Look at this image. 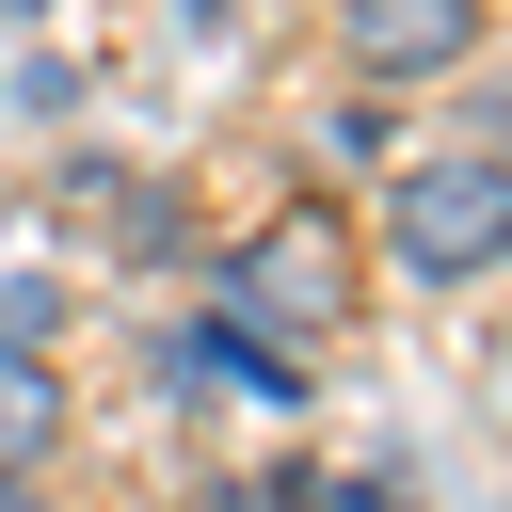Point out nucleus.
<instances>
[{"instance_id": "1", "label": "nucleus", "mask_w": 512, "mask_h": 512, "mask_svg": "<svg viewBox=\"0 0 512 512\" xmlns=\"http://www.w3.org/2000/svg\"><path fill=\"white\" fill-rule=\"evenodd\" d=\"M384 256H400L416 288H464V272H496V256H512V160H496V144H448V160H416V176H400V208H384Z\"/></svg>"}, {"instance_id": "2", "label": "nucleus", "mask_w": 512, "mask_h": 512, "mask_svg": "<svg viewBox=\"0 0 512 512\" xmlns=\"http://www.w3.org/2000/svg\"><path fill=\"white\" fill-rule=\"evenodd\" d=\"M336 32H352V80H368V96L464 80V64H480V0H352Z\"/></svg>"}, {"instance_id": "3", "label": "nucleus", "mask_w": 512, "mask_h": 512, "mask_svg": "<svg viewBox=\"0 0 512 512\" xmlns=\"http://www.w3.org/2000/svg\"><path fill=\"white\" fill-rule=\"evenodd\" d=\"M224 320H336V240L288 208L272 240H240L224 256Z\"/></svg>"}, {"instance_id": "4", "label": "nucleus", "mask_w": 512, "mask_h": 512, "mask_svg": "<svg viewBox=\"0 0 512 512\" xmlns=\"http://www.w3.org/2000/svg\"><path fill=\"white\" fill-rule=\"evenodd\" d=\"M160 368H224V384H256V400H304V368H288V352H272L256 320H192V336H176Z\"/></svg>"}, {"instance_id": "5", "label": "nucleus", "mask_w": 512, "mask_h": 512, "mask_svg": "<svg viewBox=\"0 0 512 512\" xmlns=\"http://www.w3.org/2000/svg\"><path fill=\"white\" fill-rule=\"evenodd\" d=\"M32 432H48V384H16V352H0V464H32Z\"/></svg>"}, {"instance_id": "6", "label": "nucleus", "mask_w": 512, "mask_h": 512, "mask_svg": "<svg viewBox=\"0 0 512 512\" xmlns=\"http://www.w3.org/2000/svg\"><path fill=\"white\" fill-rule=\"evenodd\" d=\"M320 512H416V496H400L384 464H352V480H320Z\"/></svg>"}, {"instance_id": "7", "label": "nucleus", "mask_w": 512, "mask_h": 512, "mask_svg": "<svg viewBox=\"0 0 512 512\" xmlns=\"http://www.w3.org/2000/svg\"><path fill=\"white\" fill-rule=\"evenodd\" d=\"M224 512H320V464H288V480H240Z\"/></svg>"}, {"instance_id": "8", "label": "nucleus", "mask_w": 512, "mask_h": 512, "mask_svg": "<svg viewBox=\"0 0 512 512\" xmlns=\"http://www.w3.org/2000/svg\"><path fill=\"white\" fill-rule=\"evenodd\" d=\"M0 512H32V464H0Z\"/></svg>"}, {"instance_id": "9", "label": "nucleus", "mask_w": 512, "mask_h": 512, "mask_svg": "<svg viewBox=\"0 0 512 512\" xmlns=\"http://www.w3.org/2000/svg\"><path fill=\"white\" fill-rule=\"evenodd\" d=\"M16 16H32V0H16Z\"/></svg>"}, {"instance_id": "10", "label": "nucleus", "mask_w": 512, "mask_h": 512, "mask_svg": "<svg viewBox=\"0 0 512 512\" xmlns=\"http://www.w3.org/2000/svg\"><path fill=\"white\" fill-rule=\"evenodd\" d=\"M496 272H512V256H496Z\"/></svg>"}]
</instances>
